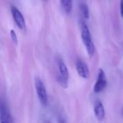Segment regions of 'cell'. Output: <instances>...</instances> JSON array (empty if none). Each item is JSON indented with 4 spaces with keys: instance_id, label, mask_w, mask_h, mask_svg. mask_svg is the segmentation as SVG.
<instances>
[{
    "instance_id": "cell-3",
    "label": "cell",
    "mask_w": 123,
    "mask_h": 123,
    "mask_svg": "<svg viewBox=\"0 0 123 123\" xmlns=\"http://www.w3.org/2000/svg\"><path fill=\"white\" fill-rule=\"evenodd\" d=\"M35 85H36V94L39 101L41 102V104L42 105L46 106L48 104V96L47 93H46V89L45 87L44 83L42 82V80H41L40 79L36 78L35 79Z\"/></svg>"
},
{
    "instance_id": "cell-1",
    "label": "cell",
    "mask_w": 123,
    "mask_h": 123,
    "mask_svg": "<svg viewBox=\"0 0 123 123\" xmlns=\"http://www.w3.org/2000/svg\"><path fill=\"white\" fill-rule=\"evenodd\" d=\"M80 28H81V36H82V40L84 45L86 48L88 54L89 55V56H92L94 54L95 51V46L93 42L92 39V35L89 31V27L86 25V23L84 21H81L80 23Z\"/></svg>"
},
{
    "instance_id": "cell-10",
    "label": "cell",
    "mask_w": 123,
    "mask_h": 123,
    "mask_svg": "<svg viewBox=\"0 0 123 123\" xmlns=\"http://www.w3.org/2000/svg\"><path fill=\"white\" fill-rule=\"evenodd\" d=\"M79 8H80V10H81V13L82 14L84 15V17L85 19H89V7H88L87 4H81L79 5Z\"/></svg>"
},
{
    "instance_id": "cell-2",
    "label": "cell",
    "mask_w": 123,
    "mask_h": 123,
    "mask_svg": "<svg viewBox=\"0 0 123 123\" xmlns=\"http://www.w3.org/2000/svg\"><path fill=\"white\" fill-rule=\"evenodd\" d=\"M58 66V75L57 81L62 87L67 88L68 86L69 80V72L66 64L63 62L62 60H58L57 62Z\"/></svg>"
},
{
    "instance_id": "cell-8",
    "label": "cell",
    "mask_w": 123,
    "mask_h": 123,
    "mask_svg": "<svg viewBox=\"0 0 123 123\" xmlns=\"http://www.w3.org/2000/svg\"><path fill=\"white\" fill-rule=\"evenodd\" d=\"M94 112L96 118L99 121H103L105 116V107L103 105L102 102L99 100H96L94 103Z\"/></svg>"
},
{
    "instance_id": "cell-9",
    "label": "cell",
    "mask_w": 123,
    "mask_h": 123,
    "mask_svg": "<svg viewBox=\"0 0 123 123\" xmlns=\"http://www.w3.org/2000/svg\"><path fill=\"white\" fill-rule=\"evenodd\" d=\"M61 5L67 14H70L73 10V0H60Z\"/></svg>"
},
{
    "instance_id": "cell-11",
    "label": "cell",
    "mask_w": 123,
    "mask_h": 123,
    "mask_svg": "<svg viewBox=\"0 0 123 123\" xmlns=\"http://www.w3.org/2000/svg\"><path fill=\"white\" fill-rule=\"evenodd\" d=\"M10 37L12 41L14 43V44H17L18 43V37L17 35H16V32L14 31V30H11L10 31Z\"/></svg>"
},
{
    "instance_id": "cell-6",
    "label": "cell",
    "mask_w": 123,
    "mask_h": 123,
    "mask_svg": "<svg viewBox=\"0 0 123 123\" xmlns=\"http://www.w3.org/2000/svg\"><path fill=\"white\" fill-rule=\"evenodd\" d=\"M76 70L77 73L81 78L83 79H89V69L88 66L85 64V62L82 60H78L76 62Z\"/></svg>"
},
{
    "instance_id": "cell-4",
    "label": "cell",
    "mask_w": 123,
    "mask_h": 123,
    "mask_svg": "<svg viewBox=\"0 0 123 123\" xmlns=\"http://www.w3.org/2000/svg\"><path fill=\"white\" fill-rule=\"evenodd\" d=\"M106 84H107V79H106L105 73L104 72L102 68H99V72H98L97 80H96V83L94 86V92L96 94L102 92L105 89V88L106 87Z\"/></svg>"
},
{
    "instance_id": "cell-7",
    "label": "cell",
    "mask_w": 123,
    "mask_h": 123,
    "mask_svg": "<svg viewBox=\"0 0 123 123\" xmlns=\"http://www.w3.org/2000/svg\"><path fill=\"white\" fill-rule=\"evenodd\" d=\"M0 122L1 123H12L13 119L8 110L7 106L4 102L1 103L0 105Z\"/></svg>"
},
{
    "instance_id": "cell-12",
    "label": "cell",
    "mask_w": 123,
    "mask_h": 123,
    "mask_svg": "<svg viewBox=\"0 0 123 123\" xmlns=\"http://www.w3.org/2000/svg\"><path fill=\"white\" fill-rule=\"evenodd\" d=\"M120 14L123 19V0H120Z\"/></svg>"
},
{
    "instance_id": "cell-13",
    "label": "cell",
    "mask_w": 123,
    "mask_h": 123,
    "mask_svg": "<svg viewBox=\"0 0 123 123\" xmlns=\"http://www.w3.org/2000/svg\"><path fill=\"white\" fill-rule=\"evenodd\" d=\"M44 1H47V0H44Z\"/></svg>"
},
{
    "instance_id": "cell-5",
    "label": "cell",
    "mask_w": 123,
    "mask_h": 123,
    "mask_svg": "<svg viewBox=\"0 0 123 123\" xmlns=\"http://www.w3.org/2000/svg\"><path fill=\"white\" fill-rule=\"evenodd\" d=\"M11 14H12V17L15 22L16 25L22 31H25L26 25L24 15L15 6H11Z\"/></svg>"
}]
</instances>
